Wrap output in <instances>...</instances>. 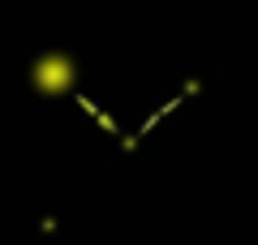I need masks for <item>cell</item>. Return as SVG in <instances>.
Wrapping results in <instances>:
<instances>
[{
  "instance_id": "cell-1",
  "label": "cell",
  "mask_w": 258,
  "mask_h": 245,
  "mask_svg": "<svg viewBox=\"0 0 258 245\" xmlns=\"http://www.w3.org/2000/svg\"><path fill=\"white\" fill-rule=\"evenodd\" d=\"M30 78H35L39 95H64V91H74V82H78V65L64 52H47L30 65Z\"/></svg>"
}]
</instances>
